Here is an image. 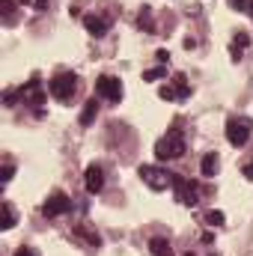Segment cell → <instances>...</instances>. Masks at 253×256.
I'll return each mask as SVG.
<instances>
[{
  "mask_svg": "<svg viewBox=\"0 0 253 256\" xmlns=\"http://www.w3.org/2000/svg\"><path fill=\"white\" fill-rule=\"evenodd\" d=\"M185 155V134L179 128H170L158 143H155V158L158 161H173Z\"/></svg>",
  "mask_w": 253,
  "mask_h": 256,
  "instance_id": "cell-1",
  "label": "cell"
},
{
  "mask_svg": "<svg viewBox=\"0 0 253 256\" xmlns=\"http://www.w3.org/2000/svg\"><path fill=\"white\" fill-rule=\"evenodd\" d=\"M48 90L57 102H72V96L78 92V74L74 72H57L48 80Z\"/></svg>",
  "mask_w": 253,
  "mask_h": 256,
  "instance_id": "cell-2",
  "label": "cell"
},
{
  "mask_svg": "<svg viewBox=\"0 0 253 256\" xmlns=\"http://www.w3.org/2000/svg\"><path fill=\"white\" fill-rule=\"evenodd\" d=\"M253 134V120L250 116H230L226 120V140H230V146H244L248 140H250Z\"/></svg>",
  "mask_w": 253,
  "mask_h": 256,
  "instance_id": "cell-3",
  "label": "cell"
},
{
  "mask_svg": "<svg viewBox=\"0 0 253 256\" xmlns=\"http://www.w3.org/2000/svg\"><path fill=\"white\" fill-rule=\"evenodd\" d=\"M140 179L152 188V191H164V188H173V176L176 173H167L164 167H155V164H143L140 170Z\"/></svg>",
  "mask_w": 253,
  "mask_h": 256,
  "instance_id": "cell-4",
  "label": "cell"
},
{
  "mask_svg": "<svg viewBox=\"0 0 253 256\" xmlns=\"http://www.w3.org/2000/svg\"><path fill=\"white\" fill-rule=\"evenodd\" d=\"M158 96L164 98V102H182V98H188L190 96V84L185 74H173L161 90H158Z\"/></svg>",
  "mask_w": 253,
  "mask_h": 256,
  "instance_id": "cell-5",
  "label": "cell"
},
{
  "mask_svg": "<svg viewBox=\"0 0 253 256\" xmlns=\"http://www.w3.org/2000/svg\"><path fill=\"white\" fill-rule=\"evenodd\" d=\"M173 191H176V200L182 202V206H196L200 202V185L196 182H190L188 176H173Z\"/></svg>",
  "mask_w": 253,
  "mask_h": 256,
  "instance_id": "cell-6",
  "label": "cell"
},
{
  "mask_svg": "<svg viewBox=\"0 0 253 256\" xmlns=\"http://www.w3.org/2000/svg\"><path fill=\"white\" fill-rule=\"evenodd\" d=\"M21 102L24 104H30L36 114H42V104H45V92H42V80L33 74L24 86H21Z\"/></svg>",
  "mask_w": 253,
  "mask_h": 256,
  "instance_id": "cell-7",
  "label": "cell"
},
{
  "mask_svg": "<svg viewBox=\"0 0 253 256\" xmlns=\"http://www.w3.org/2000/svg\"><path fill=\"white\" fill-rule=\"evenodd\" d=\"M68 208H72V196L66 191H54L45 202H42V214H45V218H63Z\"/></svg>",
  "mask_w": 253,
  "mask_h": 256,
  "instance_id": "cell-8",
  "label": "cell"
},
{
  "mask_svg": "<svg viewBox=\"0 0 253 256\" xmlns=\"http://www.w3.org/2000/svg\"><path fill=\"white\" fill-rule=\"evenodd\" d=\"M96 92L104 98V102H120L122 98V80L114 78V74H102L96 80Z\"/></svg>",
  "mask_w": 253,
  "mask_h": 256,
  "instance_id": "cell-9",
  "label": "cell"
},
{
  "mask_svg": "<svg viewBox=\"0 0 253 256\" xmlns=\"http://www.w3.org/2000/svg\"><path fill=\"white\" fill-rule=\"evenodd\" d=\"M84 27H86V33L90 36H104L108 30H110V18L108 15H102V12H90V15H84Z\"/></svg>",
  "mask_w": 253,
  "mask_h": 256,
  "instance_id": "cell-10",
  "label": "cell"
},
{
  "mask_svg": "<svg viewBox=\"0 0 253 256\" xmlns=\"http://www.w3.org/2000/svg\"><path fill=\"white\" fill-rule=\"evenodd\" d=\"M84 185H86L90 194L102 191V188H104V167H102V164H90L86 173H84Z\"/></svg>",
  "mask_w": 253,
  "mask_h": 256,
  "instance_id": "cell-11",
  "label": "cell"
},
{
  "mask_svg": "<svg viewBox=\"0 0 253 256\" xmlns=\"http://www.w3.org/2000/svg\"><path fill=\"white\" fill-rule=\"evenodd\" d=\"M248 48H250V36H248L244 30H238V33L232 36V42H230V54H232V60H242Z\"/></svg>",
  "mask_w": 253,
  "mask_h": 256,
  "instance_id": "cell-12",
  "label": "cell"
},
{
  "mask_svg": "<svg viewBox=\"0 0 253 256\" xmlns=\"http://www.w3.org/2000/svg\"><path fill=\"white\" fill-rule=\"evenodd\" d=\"M200 170H202V176H214V173L220 170V158H218V152H206L202 161H200Z\"/></svg>",
  "mask_w": 253,
  "mask_h": 256,
  "instance_id": "cell-13",
  "label": "cell"
},
{
  "mask_svg": "<svg viewBox=\"0 0 253 256\" xmlns=\"http://www.w3.org/2000/svg\"><path fill=\"white\" fill-rule=\"evenodd\" d=\"M137 27L143 33H155V15H152V6H143L140 15H137Z\"/></svg>",
  "mask_w": 253,
  "mask_h": 256,
  "instance_id": "cell-14",
  "label": "cell"
},
{
  "mask_svg": "<svg viewBox=\"0 0 253 256\" xmlns=\"http://www.w3.org/2000/svg\"><path fill=\"white\" fill-rule=\"evenodd\" d=\"M96 116H98V102H96V98L84 102V110H80V126H92V122H96Z\"/></svg>",
  "mask_w": 253,
  "mask_h": 256,
  "instance_id": "cell-15",
  "label": "cell"
},
{
  "mask_svg": "<svg viewBox=\"0 0 253 256\" xmlns=\"http://www.w3.org/2000/svg\"><path fill=\"white\" fill-rule=\"evenodd\" d=\"M149 250H152V256H176V254H173V248H170V242H167V238H161V236L149 242Z\"/></svg>",
  "mask_w": 253,
  "mask_h": 256,
  "instance_id": "cell-16",
  "label": "cell"
},
{
  "mask_svg": "<svg viewBox=\"0 0 253 256\" xmlns=\"http://www.w3.org/2000/svg\"><path fill=\"white\" fill-rule=\"evenodd\" d=\"M74 236H78V238H84V242H86V248H98V244H102V236H98V232H92V230H86V226H78V230H74Z\"/></svg>",
  "mask_w": 253,
  "mask_h": 256,
  "instance_id": "cell-17",
  "label": "cell"
},
{
  "mask_svg": "<svg viewBox=\"0 0 253 256\" xmlns=\"http://www.w3.org/2000/svg\"><path fill=\"white\" fill-rule=\"evenodd\" d=\"M3 230H12L15 226V208H12V202L9 200H3V224H0Z\"/></svg>",
  "mask_w": 253,
  "mask_h": 256,
  "instance_id": "cell-18",
  "label": "cell"
},
{
  "mask_svg": "<svg viewBox=\"0 0 253 256\" xmlns=\"http://www.w3.org/2000/svg\"><path fill=\"white\" fill-rule=\"evenodd\" d=\"M230 6H232L236 12H244V15L253 18V0H230Z\"/></svg>",
  "mask_w": 253,
  "mask_h": 256,
  "instance_id": "cell-19",
  "label": "cell"
},
{
  "mask_svg": "<svg viewBox=\"0 0 253 256\" xmlns=\"http://www.w3.org/2000/svg\"><path fill=\"white\" fill-rule=\"evenodd\" d=\"M3 21H6V24L15 21V3H12V0H3Z\"/></svg>",
  "mask_w": 253,
  "mask_h": 256,
  "instance_id": "cell-20",
  "label": "cell"
},
{
  "mask_svg": "<svg viewBox=\"0 0 253 256\" xmlns=\"http://www.w3.org/2000/svg\"><path fill=\"white\" fill-rule=\"evenodd\" d=\"M164 74H167V68H164V66H155V68L143 72V80H158V78H164Z\"/></svg>",
  "mask_w": 253,
  "mask_h": 256,
  "instance_id": "cell-21",
  "label": "cell"
},
{
  "mask_svg": "<svg viewBox=\"0 0 253 256\" xmlns=\"http://www.w3.org/2000/svg\"><path fill=\"white\" fill-rule=\"evenodd\" d=\"M224 220H226V218H224V212H214V208H212V212L206 214V224H208V226H220Z\"/></svg>",
  "mask_w": 253,
  "mask_h": 256,
  "instance_id": "cell-22",
  "label": "cell"
},
{
  "mask_svg": "<svg viewBox=\"0 0 253 256\" xmlns=\"http://www.w3.org/2000/svg\"><path fill=\"white\" fill-rule=\"evenodd\" d=\"M12 176H15V164H9V161H6V164H3V185H9V182H12Z\"/></svg>",
  "mask_w": 253,
  "mask_h": 256,
  "instance_id": "cell-23",
  "label": "cell"
},
{
  "mask_svg": "<svg viewBox=\"0 0 253 256\" xmlns=\"http://www.w3.org/2000/svg\"><path fill=\"white\" fill-rule=\"evenodd\" d=\"M15 96H18L15 90H6V92H3V102H6V108H15Z\"/></svg>",
  "mask_w": 253,
  "mask_h": 256,
  "instance_id": "cell-24",
  "label": "cell"
},
{
  "mask_svg": "<svg viewBox=\"0 0 253 256\" xmlns=\"http://www.w3.org/2000/svg\"><path fill=\"white\" fill-rule=\"evenodd\" d=\"M15 256H39V254H36L33 248H18V250H15Z\"/></svg>",
  "mask_w": 253,
  "mask_h": 256,
  "instance_id": "cell-25",
  "label": "cell"
},
{
  "mask_svg": "<svg viewBox=\"0 0 253 256\" xmlns=\"http://www.w3.org/2000/svg\"><path fill=\"white\" fill-rule=\"evenodd\" d=\"M242 173H244V179H250V182H253V161L244 164V170H242Z\"/></svg>",
  "mask_w": 253,
  "mask_h": 256,
  "instance_id": "cell-26",
  "label": "cell"
},
{
  "mask_svg": "<svg viewBox=\"0 0 253 256\" xmlns=\"http://www.w3.org/2000/svg\"><path fill=\"white\" fill-rule=\"evenodd\" d=\"M48 3H51V0H36V3H33V6H36V9H39V12H45V9H48Z\"/></svg>",
  "mask_w": 253,
  "mask_h": 256,
  "instance_id": "cell-27",
  "label": "cell"
},
{
  "mask_svg": "<svg viewBox=\"0 0 253 256\" xmlns=\"http://www.w3.org/2000/svg\"><path fill=\"white\" fill-rule=\"evenodd\" d=\"M155 57H158V63H161V66L167 63V60H170V54H167V51H158V54H155Z\"/></svg>",
  "mask_w": 253,
  "mask_h": 256,
  "instance_id": "cell-28",
  "label": "cell"
},
{
  "mask_svg": "<svg viewBox=\"0 0 253 256\" xmlns=\"http://www.w3.org/2000/svg\"><path fill=\"white\" fill-rule=\"evenodd\" d=\"M18 3H21V6H27V3H33V0H18Z\"/></svg>",
  "mask_w": 253,
  "mask_h": 256,
  "instance_id": "cell-29",
  "label": "cell"
},
{
  "mask_svg": "<svg viewBox=\"0 0 253 256\" xmlns=\"http://www.w3.org/2000/svg\"><path fill=\"white\" fill-rule=\"evenodd\" d=\"M185 256H196V254H194V250H188V254H185Z\"/></svg>",
  "mask_w": 253,
  "mask_h": 256,
  "instance_id": "cell-30",
  "label": "cell"
},
{
  "mask_svg": "<svg viewBox=\"0 0 253 256\" xmlns=\"http://www.w3.org/2000/svg\"><path fill=\"white\" fill-rule=\"evenodd\" d=\"M212 256H218V254H212Z\"/></svg>",
  "mask_w": 253,
  "mask_h": 256,
  "instance_id": "cell-31",
  "label": "cell"
}]
</instances>
